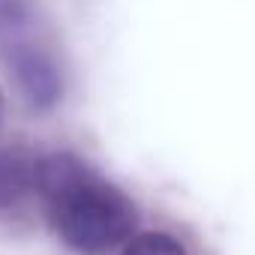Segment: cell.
Returning <instances> with one entry per match:
<instances>
[{
  "instance_id": "1",
  "label": "cell",
  "mask_w": 255,
  "mask_h": 255,
  "mask_svg": "<svg viewBox=\"0 0 255 255\" xmlns=\"http://www.w3.org/2000/svg\"><path fill=\"white\" fill-rule=\"evenodd\" d=\"M33 189L48 201L57 234L81 252H102L132 234L135 207L123 192L90 174L72 153L33 162Z\"/></svg>"
},
{
  "instance_id": "2",
  "label": "cell",
  "mask_w": 255,
  "mask_h": 255,
  "mask_svg": "<svg viewBox=\"0 0 255 255\" xmlns=\"http://www.w3.org/2000/svg\"><path fill=\"white\" fill-rule=\"evenodd\" d=\"M6 54H9L12 72H15L27 102L36 105V108H51L60 99V93H63V81H60L57 63L42 48H36L30 39L12 45Z\"/></svg>"
},
{
  "instance_id": "3",
  "label": "cell",
  "mask_w": 255,
  "mask_h": 255,
  "mask_svg": "<svg viewBox=\"0 0 255 255\" xmlns=\"http://www.w3.org/2000/svg\"><path fill=\"white\" fill-rule=\"evenodd\" d=\"M33 162L24 150H0V210L18 204L33 189Z\"/></svg>"
},
{
  "instance_id": "4",
  "label": "cell",
  "mask_w": 255,
  "mask_h": 255,
  "mask_svg": "<svg viewBox=\"0 0 255 255\" xmlns=\"http://www.w3.org/2000/svg\"><path fill=\"white\" fill-rule=\"evenodd\" d=\"M123 255H186L177 237L165 231H144V234H129L123 246Z\"/></svg>"
},
{
  "instance_id": "5",
  "label": "cell",
  "mask_w": 255,
  "mask_h": 255,
  "mask_svg": "<svg viewBox=\"0 0 255 255\" xmlns=\"http://www.w3.org/2000/svg\"><path fill=\"white\" fill-rule=\"evenodd\" d=\"M0 117H3V93H0Z\"/></svg>"
}]
</instances>
